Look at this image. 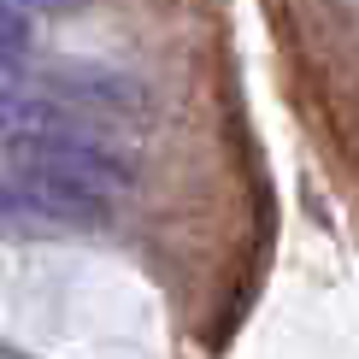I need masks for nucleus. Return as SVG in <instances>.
Wrapping results in <instances>:
<instances>
[{
  "label": "nucleus",
  "mask_w": 359,
  "mask_h": 359,
  "mask_svg": "<svg viewBox=\"0 0 359 359\" xmlns=\"http://www.w3.org/2000/svg\"><path fill=\"white\" fill-rule=\"evenodd\" d=\"M0 6H12V12H77L83 0H0Z\"/></svg>",
  "instance_id": "obj_2"
},
{
  "label": "nucleus",
  "mask_w": 359,
  "mask_h": 359,
  "mask_svg": "<svg viewBox=\"0 0 359 359\" xmlns=\"http://www.w3.org/2000/svg\"><path fill=\"white\" fill-rule=\"evenodd\" d=\"M0 65H6V71H24L29 65V12L0 6Z\"/></svg>",
  "instance_id": "obj_1"
}]
</instances>
